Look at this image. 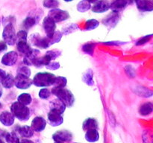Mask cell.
<instances>
[{"label": "cell", "mask_w": 153, "mask_h": 143, "mask_svg": "<svg viewBox=\"0 0 153 143\" xmlns=\"http://www.w3.org/2000/svg\"><path fill=\"white\" fill-rule=\"evenodd\" d=\"M61 52L59 50H51L48 51L46 53V55H47L49 56V57L50 58L51 60H54L56 59L58 57L60 56Z\"/></svg>", "instance_id": "8d00e7d4"}, {"label": "cell", "mask_w": 153, "mask_h": 143, "mask_svg": "<svg viewBox=\"0 0 153 143\" xmlns=\"http://www.w3.org/2000/svg\"><path fill=\"white\" fill-rule=\"evenodd\" d=\"M43 27L46 36H49L53 34L56 28V24L54 20H52L49 16L44 18L43 21Z\"/></svg>", "instance_id": "5bb4252c"}, {"label": "cell", "mask_w": 153, "mask_h": 143, "mask_svg": "<svg viewBox=\"0 0 153 143\" xmlns=\"http://www.w3.org/2000/svg\"><path fill=\"white\" fill-rule=\"evenodd\" d=\"M120 20V15L117 12L112 11L110 14L107 16V17L103 19L102 22L108 28H114L117 25Z\"/></svg>", "instance_id": "7c38bea8"}, {"label": "cell", "mask_w": 153, "mask_h": 143, "mask_svg": "<svg viewBox=\"0 0 153 143\" xmlns=\"http://www.w3.org/2000/svg\"><path fill=\"white\" fill-rule=\"evenodd\" d=\"M49 107H50V110H55V111L58 112V113H61V114H63L65 112L66 107H66L65 104L61 100L57 98L56 99H54L52 101H50Z\"/></svg>", "instance_id": "e0dca14e"}, {"label": "cell", "mask_w": 153, "mask_h": 143, "mask_svg": "<svg viewBox=\"0 0 153 143\" xmlns=\"http://www.w3.org/2000/svg\"><path fill=\"white\" fill-rule=\"evenodd\" d=\"M64 1H67V2H70V1H73V0H64Z\"/></svg>", "instance_id": "7dc6e473"}, {"label": "cell", "mask_w": 153, "mask_h": 143, "mask_svg": "<svg viewBox=\"0 0 153 143\" xmlns=\"http://www.w3.org/2000/svg\"><path fill=\"white\" fill-rule=\"evenodd\" d=\"M15 117L11 113L4 111L0 114V122L4 126H11L14 123Z\"/></svg>", "instance_id": "2e32d148"}, {"label": "cell", "mask_w": 153, "mask_h": 143, "mask_svg": "<svg viewBox=\"0 0 153 143\" xmlns=\"http://www.w3.org/2000/svg\"><path fill=\"white\" fill-rule=\"evenodd\" d=\"M47 16L51 18L55 22H60L69 19L70 14L66 10H63L58 8H53L49 10Z\"/></svg>", "instance_id": "5b68a950"}, {"label": "cell", "mask_w": 153, "mask_h": 143, "mask_svg": "<svg viewBox=\"0 0 153 143\" xmlns=\"http://www.w3.org/2000/svg\"><path fill=\"white\" fill-rule=\"evenodd\" d=\"M91 8V4L87 0H82L77 4V10L81 13H85Z\"/></svg>", "instance_id": "484cf974"}, {"label": "cell", "mask_w": 153, "mask_h": 143, "mask_svg": "<svg viewBox=\"0 0 153 143\" xmlns=\"http://www.w3.org/2000/svg\"><path fill=\"white\" fill-rule=\"evenodd\" d=\"M99 25H100V22H99V21H97V19H88V20L85 22V29L87 30V31L94 30L95 29V28H97V27L99 26Z\"/></svg>", "instance_id": "4dcf8cb0"}, {"label": "cell", "mask_w": 153, "mask_h": 143, "mask_svg": "<svg viewBox=\"0 0 153 143\" xmlns=\"http://www.w3.org/2000/svg\"><path fill=\"white\" fill-rule=\"evenodd\" d=\"M2 95V89H1V86H0V97Z\"/></svg>", "instance_id": "bcb514c9"}, {"label": "cell", "mask_w": 153, "mask_h": 143, "mask_svg": "<svg viewBox=\"0 0 153 143\" xmlns=\"http://www.w3.org/2000/svg\"><path fill=\"white\" fill-rule=\"evenodd\" d=\"M17 57V53L14 51H11V52H7L3 55L1 62L3 65L7 66H12L16 63Z\"/></svg>", "instance_id": "9c48e42d"}, {"label": "cell", "mask_w": 153, "mask_h": 143, "mask_svg": "<svg viewBox=\"0 0 153 143\" xmlns=\"http://www.w3.org/2000/svg\"><path fill=\"white\" fill-rule=\"evenodd\" d=\"M2 38L6 44L13 46L16 42V31L11 22L7 23L4 26L2 32Z\"/></svg>", "instance_id": "277c9868"}, {"label": "cell", "mask_w": 153, "mask_h": 143, "mask_svg": "<svg viewBox=\"0 0 153 143\" xmlns=\"http://www.w3.org/2000/svg\"><path fill=\"white\" fill-rule=\"evenodd\" d=\"M51 90H49L47 88H43L39 92V97L42 99H48L51 96Z\"/></svg>", "instance_id": "d590c367"}, {"label": "cell", "mask_w": 153, "mask_h": 143, "mask_svg": "<svg viewBox=\"0 0 153 143\" xmlns=\"http://www.w3.org/2000/svg\"><path fill=\"white\" fill-rule=\"evenodd\" d=\"M93 72L91 69H88L85 72V74H83L82 80L88 86H93L94 84V80H93Z\"/></svg>", "instance_id": "83f0119b"}, {"label": "cell", "mask_w": 153, "mask_h": 143, "mask_svg": "<svg viewBox=\"0 0 153 143\" xmlns=\"http://www.w3.org/2000/svg\"><path fill=\"white\" fill-rule=\"evenodd\" d=\"M36 23V18L34 16H28L25 20L23 21L22 26L25 30H28L29 28H32Z\"/></svg>", "instance_id": "f546056e"}, {"label": "cell", "mask_w": 153, "mask_h": 143, "mask_svg": "<svg viewBox=\"0 0 153 143\" xmlns=\"http://www.w3.org/2000/svg\"><path fill=\"white\" fill-rule=\"evenodd\" d=\"M46 121L41 116H37L31 122V128L35 132H41L46 128Z\"/></svg>", "instance_id": "30bf717a"}, {"label": "cell", "mask_w": 153, "mask_h": 143, "mask_svg": "<svg viewBox=\"0 0 153 143\" xmlns=\"http://www.w3.org/2000/svg\"><path fill=\"white\" fill-rule=\"evenodd\" d=\"M100 138V134H99L97 129H91L86 131L85 133V139L90 142H94L98 141Z\"/></svg>", "instance_id": "7402d4cb"}, {"label": "cell", "mask_w": 153, "mask_h": 143, "mask_svg": "<svg viewBox=\"0 0 153 143\" xmlns=\"http://www.w3.org/2000/svg\"><path fill=\"white\" fill-rule=\"evenodd\" d=\"M40 51L37 49H32L30 50L28 53L25 55L23 59V63L26 66H33L37 58L40 56Z\"/></svg>", "instance_id": "4fadbf2b"}, {"label": "cell", "mask_w": 153, "mask_h": 143, "mask_svg": "<svg viewBox=\"0 0 153 143\" xmlns=\"http://www.w3.org/2000/svg\"><path fill=\"white\" fill-rule=\"evenodd\" d=\"M82 128L85 131L91 129H97L98 128V122L94 118H88L83 122Z\"/></svg>", "instance_id": "44dd1931"}, {"label": "cell", "mask_w": 153, "mask_h": 143, "mask_svg": "<svg viewBox=\"0 0 153 143\" xmlns=\"http://www.w3.org/2000/svg\"><path fill=\"white\" fill-rule=\"evenodd\" d=\"M151 37H152V34H150V35L145 36V37H143V38L140 39V40H138V41L137 42V43H136V45H137V46H140V45L144 44V43H147V42L149 41V39H150Z\"/></svg>", "instance_id": "ab89813d"}, {"label": "cell", "mask_w": 153, "mask_h": 143, "mask_svg": "<svg viewBox=\"0 0 153 143\" xmlns=\"http://www.w3.org/2000/svg\"><path fill=\"white\" fill-rule=\"evenodd\" d=\"M135 3L137 7L140 11H152L153 3L152 0H135Z\"/></svg>", "instance_id": "9a60e30c"}, {"label": "cell", "mask_w": 153, "mask_h": 143, "mask_svg": "<svg viewBox=\"0 0 153 143\" xmlns=\"http://www.w3.org/2000/svg\"><path fill=\"white\" fill-rule=\"evenodd\" d=\"M17 131L19 135L23 138H31L34 135V130H32V128L30 126H27V125L19 127Z\"/></svg>", "instance_id": "ffe728a7"}, {"label": "cell", "mask_w": 153, "mask_h": 143, "mask_svg": "<svg viewBox=\"0 0 153 143\" xmlns=\"http://www.w3.org/2000/svg\"><path fill=\"white\" fill-rule=\"evenodd\" d=\"M10 113L19 121L25 122L30 118V110L26 105L21 104L19 101L13 102L10 106Z\"/></svg>", "instance_id": "7a4b0ae2"}, {"label": "cell", "mask_w": 153, "mask_h": 143, "mask_svg": "<svg viewBox=\"0 0 153 143\" xmlns=\"http://www.w3.org/2000/svg\"><path fill=\"white\" fill-rule=\"evenodd\" d=\"M153 110V105L152 103L148 102L145 103L143 105L140 106V109H139V113L142 116H147L152 113Z\"/></svg>", "instance_id": "d4e9b609"}, {"label": "cell", "mask_w": 153, "mask_h": 143, "mask_svg": "<svg viewBox=\"0 0 153 143\" xmlns=\"http://www.w3.org/2000/svg\"><path fill=\"white\" fill-rule=\"evenodd\" d=\"M46 68L49 70H57L60 68V63L58 62H55V61H50L48 64H46Z\"/></svg>", "instance_id": "74e56055"}, {"label": "cell", "mask_w": 153, "mask_h": 143, "mask_svg": "<svg viewBox=\"0 0 153 143\" xmlns=\"http://www.w3.org/2000/svg\"><path fill=\"white\" fill-rule=\"evenodd\" d=\"M52 94L55 95L58 99L61 100L67 107H71L75 102L73 94L69 89L64 88L53 87L51 90Z\"/></svg>", "instance_id": "6da1fadb"}, {"label": "cell", "mask_w": 153, "mask_h": 143, "mask_svg": "<svg viewBox=\"0 0 153 143\" xmlns=\"http://www.w3.org/2000/svg\"><path fill=\"white\" fill-rule=\"evenodd\" d=\"M1 108V102H0V109Z\"/></svg>", "instance_id": "c3c4849f"}, {"label": "cell", "mask_w": 153, "mask_h": 143, "mask_svg": "<svg viewBox=\"0 0 153 143\" xmlns=\"http://www.w3.org/2000/svg\"><path fill=\"white\" fill-rule=\"evenodd\" d=\"M17 74H22V75L26 76V77H30V75H31V70L26 66H22L18 68Z\"/></svg>", "instance_id": "e575fe53"}, {"label": "cell", "mask_w": 153, "mask_h": 143, "mask_svg": "<svg viewBox=\"0 0 153 143\" xmlns=\"http://www.w3.org/2000/svg\"><path fill=\"white\" fill-rule=\"evenodd\" d=\"M32 98L30 94L28 93H22L18 96L17 101H19L21 104H24V105H28L31 103Z\"/></svg>", "instance_id": "f1b7e54d"}, {"label": "cell", "mask_w": 153, "mask_h": 143, "mask_svg": "<svg viewBox=\"0 0 153 143\" xmlns=\"http://www.w3.org/2000/svg\"><path fill=\"white\" fill-rule=\"evenodd\" d=\"M6 133H7L6 130L0 129V142H3V139L5 137Z\"/></svg>", "instance_id": "b9f144b4"}, {"label": "cell", "mask_w": 153, "mask_h": 143, "mask_svg": "<svg viewBox=\"0 0 153 143\" xmlns=\"http://www.w3.org/2000/svg\"><path fill=\"white\" fill-rule=\"evenodd\" d=\"M48 120L51 126L57 127L61 125L64 122V118H63L62 114L55 110H50V111L48 113Z\"/></svg>", "instance_id": "ba28073f"}, {"label": "cell", "mask_w": 153, "mask_h": 143, "mask_svg": "<svg viewBox=\"0 0 153 143\" xmlns=\"http://www.w3.org/2000/svg\"><path fill=\"white\" fill-rule=\"evenodd\" d=\"M56 76L49 72H38L32 80V84L38 87H46L52 86Z\"/></svg>", "instance_id": "3957f363"}, {"label": "cell", "mask_w": 153, "mask_h": 143, "mask_svg": "<svg viewBox=\"0 0 153 143\" xmlns=\"http://www.w3.org/2000/svg\"><path fill=\"white\" fill-rule=\"evenodd\" d=\"M1 84L5 89H10L14 86V77L11 74H7L1 82Z\"/></svg>", "instance_id": "cb8c5ba5"}, {"label": "cell", "mask_w": 153, "mask_h": 143, "mask_svg": "<svg viewBox=\"0 0 153 143\" xmlns=\"http://www.w3.org/2000/svg\"><path fill=\"white\" fill-rule=\"evenodd\" d=\"M87 1H88L91 4V3H95L96 1H97L98 0H87Z\"/></svg>", "instance_id": "f6af8a7d"}, {"label": "cell", "mask_w": 153, "mask_h": 143, "mask_svg": "<svg viewBox=\"0 0 153 143\" xmlns=\"http://www.w3.org/2000/svg\"><path fill=\"white\" fill-rule=\"evenodd\" d=\"M67 80L65 77H62V76H58L55 77V80L53 83V86L56 88H64L67 86Z\"/></svg>", "instance_id": "4316f807"}, {"label": "cell", "mask_w": 153, "mask_h": 143, "mask_svg": "<svg viewBox=\"0 0 153 143\" xmlns=\"http://www.w3.org/2000/svg\"><path fill=\"white\" fill-rule=\"evenodd\" d=\"M32 85V80L29 77L17 74L14 77V86L20 89H26Z\"/></svg>", "instance_id": "8992f818"}, {"label": "cell", "mask_w": 153, "mask_h": 143, "mask_svg": "<svg viewBox=\"0 0 153 143\" xmlns=\"http://www.w3.org/2000/svg\"><path fill=\"white\" fill-rule=\"evenodd\" d=\"M0 24H1V23H0Z\"/></svg>", "instance_id": "681fc988"}, {"label": "cell", "mask_w": 153, "mask_h": 143, "mask_svg": "<svg viewBox=\"0 0 153 143\" xmlns=\"http://www.w3.org/2000/svg\"><path fill=\"white\" fill-rule=\"evenodd\" d=\"M27 37H28L27 31H25V30H21L16 34V42H15V43L20 41H27Z\"/></svg>", "instance_id": "836d02e7"}, {"label": "cell", "mask_w": 153, "mask_h": 143, "mask_svg": "<svg viewBox=\"0 0 153 143\" xmlns=\"http://www.w3.org/2000/svg\"><path fill=\"white\" fill-rule=\"evenodd\" d=\"M7 45L4 41H0V53L7 50Z\"/></svg>", "instance_id": "60d3db41"}, {"label": "cell", "mask_w": 153, "mask_h": 143, "mask_svg": "<svg viewBox=\"0 0 153 143\" xmlns=\"http://www.w3.org/2000/svg\"><path fill=\"white\" fill-rule=\"evenodd\" d=\"M109 9H110V4L107 0H98L91 7V10L94 13H104Z\"/></svg>", "instance_id": "8fae6325"}, {"label": "cell", "mask_w": 153, "mask_h": 143, "mask_svg": "<svg viewBox=\"0 0 153 143\" xmlns=\"http://www.w3.org/2000/svg\"><path fill=\"white\" fill-rule=\"evenodd\" d=\"M4 139H5V141L8 143H17L20 142L19 139V137L17 136L15 132H7Z\"/></svg>", "instance_id": "1f68e13d"}, {"label": "cell", "mask_w": 153, "mask_h": 143, "mask_svg": "<svg viewBox=\"0 0 153 143\" xmlns=\"http://www.w3.org/2000/svg\"><path fill=\"white\" fill-rule=\"evenodd\" d=\"M6 74H7L6 72L4 71V70L0 69V83H1V82L2 81V80L4 79V77H5Z\"/></svg>", "instance_id": "7bdbcfd3"}, {"label": "cell", "mask_w": 153, "mask_h": 143, "mask_svg": "<svg viewBox=\"0 0 153 143\" xmlns=\"http://www.w3.org/2000/svg\"><path fill=\"white\" fill-rule=\"evenodd\" d=\"M55 142H69L73 139V134L68 130H58L52 135Z\"/></svg>", "instance_id": "52a82bcc"}, {"label": "cell", "mask_w": 153, "mask_h": 143, "mask_svg": "<svg viewBox=\"0 0 153 143\" xmlns=\"http://www.w3.org/2000/svg\"><path fill=\"white\" fill-rule=\"evenodd\" d=\"M62 35L63 34L61 31H55V32H54L52 34H51V35L46 36L49 47L52 46V45L55 44V43H59L60 40H61Z\"/></svg>", "instance_id": "d6986e66"}, {"label": "cell", "mask_w": 153, "mask_h": 143, "mask_svg": "<svg viewBox=\"0 0 153 143\" xmlns=\"http://www.w3.org/2000/svg\"><path fill=\"white\" fill-rule=\"evenodd\" d=\"M22 142H32L31 141H30V140H28V139H23V140H22Z\"/></svg>", "instance_id": "ee69618b"}, {"label": "cell", "mask_w": 153, "mask_h": 143, "mask_svg": "<svg viewBox=\"0 0 153 143\" xmlns=\"http://www.w3.org/2000/svg\"><path fill=\"white\" fill-rule=\"evenodd\" d=\"M130 2V0H115L114 2L110 4V8L112 11H115L119 13L127 7Z\"/></svg>", "instance_id": "ac0fdd59"}, {"label": "cell", "mask_w": 153, "mask_h": 143, "mask_svg": "<svg viewBox=\"0 0 153 143\" xmlns=\"http://www.w3.org/2000/svg\"><path fill=\"white\" fill-rule=\"evenodd\" d=\"M94 46L92 43H87V44L84 45L83 47H82V49H83V51L85 53L92 55L93 52H94Z\"/></svg>", "instance_id": "f35d334b"}, {"label": "cell", "mask_w": 153, "mask_h": 143, "mask_svg": "<svg viewBox=\"0 0 153 143\" xmlns=\"http://www.w3.org/2000/svg\"><path fill=\"white\" fill-rule=\"evenodd\" d=\"M16 49H17L18 52L21 54V55H25L27 53L30 52L31 48L30 47L29 44L27 43V41H20L16 43Z\"/></svg>", "instance_id": "603a6c76"}, {"label": "cell", "mask_w": 153, "mask_h": 143, "mask_svg": "<svg viewBox=\"0 0 153 143\" xmlns=\"http://www.w3.org/2000/svg\"><path fill=\"white\" fill-rule=\"evenodd\" d=\"M59 4V0H44L43 1V6L47 8H57Z\"/></svg>", "instance_id": "d6a6232c"}]
</instances>
